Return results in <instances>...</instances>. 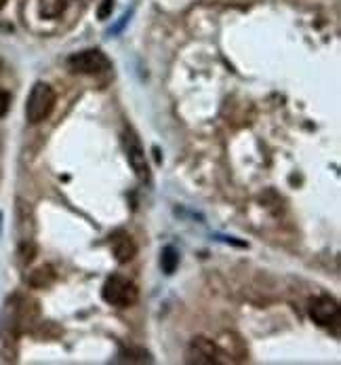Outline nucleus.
<instances>
[{
  "mask_svg": "<svg viewBox=\"0 0 341 365\" xmlns=\"http://www.w3.org/2000/svg\"><path fill=\"white\" fill-rule=\"evenodd\" d=\"M38 319V304L23 296H13L2 313V329L9 331V336H19L28 331Z\"/></svg>",
  "mask_w": 341,
  "mask_h": 365,
  "instance_id": "1",
  "label": "nucleus"
},
{
  "mask_svg": "<svg viewBox=\"0 0 341 365\" xmlns=\"http://www.w3.org/2000/svg\"><path fill=\"white\" fill-rule=\"evenodd\" d=\"M101 296L110 307L116 309H129L137 302L140 298V289L135 285V281H131L129 277L122 274H112L103 287H101Z\"/></svg>",
  "mask_w": 341,
  "mask_h": 365,
  "instance_id": "2",
  "label": "nucleus"
},
{
  "mask_svg": "<svg viewBox=\"0 0 341 365\" xmlns=\"http://www.w3.org/2000/svg\"><path fill=\"white\" fill-rule=\"evenodd\" d=\"M55 102H57V96L53 91V87L47 83H36L28 96V102H26V118L32 125L43 123L45 118L51 116Z\"/></svg>",
  "mask_w": 341,
  "mask_h": 365,
  "instance_id": "3",
  "label": "nucleus"
},
{
  "mask_svg": "<svg viewBox=\"0 0 341 365\" xmlns=\"http://www.w3.org/2000/svg\"><path fill=\"white\" fill-rule=\"evenodd\" d=\"M68 66L72 72L76 74H101L107 72L112 68V61L107 59L105 53H101L99 49H87V51L74 53L68 59Z\"/></svg>",
  "mask_w": 341,
  "mask_h": 365,
  "instance_id": "4",
  "label": "nucleus"
},
{
  "mask_svg": "<svg viewBox=\"0 0 341 365\" xmlns=\"http://www.w3.org/2000/svg\"><path fill=\"white\" fill-rule=\"evenodd\" d=\"M122 144H125V153H127L129 165L133 167L135 175L142 182H149V167H147L146 153H144V146H142V142H140V138L135 135L133 129H127L122 133Z\"/></svg>",
  "mask_w": 341,
  "mask_h": 365,
  "instance_id": "5",
  "label": "nucleus"
},
{
  "mask_svg": "<svg viewBox=\"0 0 341 365\" xmlns=\"http://www.w3.org/2000/svg\"><path fill=\"white\" fill-rule=\"evenodd\" d=\"M219 357H224V353L219 351V346H217L213 340L202 338V336H198V338H194V340L190 342L188 353H186V361H188V364L198 365L221 364L224 359H219Z\"/></svg>",
  "mask_w": 341,
  "mask_h": 365,
  "instance_id": "6",
  "label": "nucleus"
},
{
  "mask_svg": "<svg viewBox=\"0 0 341 365\" xmlns=\"http://www.w3.org/2000/svg\"><path fill=\"white\" fill-rule=\"evenodd\" d=\"M310 319L320 325V327H329L333 323L340 321V304L335 298L331 296H318L310 302Z\"/></svg>",
  "mask_w": 341,
  "mask_h": 365,
  "instance_id": "7",
  "label": "nucleus"
},
{
  "mask_svg": "<svg viewBox=\"0 0 341 365\" xmlns=\"http://www.w3.org/2000/svg\"><path fill=\"white\" fill-rule=\"evenodd\" d=\"M110 245H112L114 258H116V262H120V264L131 262L135 258V254H137V245L131 239V235H127V232H114Z\"/></svg>",
  "mask_w": 341,
  "mask_h": 365,
  "instance_id": "8",
  "label": "nucleus"
},
{
  "mask_svg": "<svg viewBox=\"0 0 341 365\" xmlns=\"http://www.w3.org/2000/svg\"><path fill=\"white\" fill-rule=\"evenodd\" d=\"M215 344L219 346V351H221L224 355H230V357H234V359H244V357H246L244 342L238 336H234V334H224Z\"/></svg>",
  "mask_w": 341,
  "mask_h": 365,
  "instance_id": "9",
  "label": "nucleus"
},
{
  "mask_svg": "<svg viewBox=\"0 0 341 365\" xmlns=\"http://www.w3.org/2000/svg\"><path fill=\"white\" fill-rule=\"evenodd\" d=\"M72 0H41V15L45 19H57L65 13Z\"/></svg>",
  "mask_w": 341,
  "mask_h": 365,
  "instance_id": "10",
  "label": "nucleus"
},
{
  "mask_svg": "<svg viewBox=\"0 0 341 365\" xmlns=\"http://www.w3.org/2000/svg\"><path fill=\"white\" fill-rule=\"evenodd\" d=\"M53 281H55V270L51 266H41V268L32 270L28 277V283L32 287H49Z\"/></svg>",
  "mask_w": 341,
  "mask_h": 365,
  "instance_id": "11",
  "label": "nucleus"
},
{
  "mask_svg": "<svg viewBox=\"0 0 341 365\" xmlns=\"http://www.w3.org/2000/svg\"><path fill=\"white\" fill-rule=\"evenodd\" d=\"M160 266H162L164 274H173L177 270V266H179V252L173 245H167L160 252Z\"/></svg>",
  "mask_w": 341,
  "mask_h": 365,
  "instance_id": "12",
  "label": "nucleus"
},
{
  "mask_svg": "<svg viewBox=\"0 0 341 365\" xmlns=\"http://www.w3.org/2000/svg\"><path fill=\"white\" fill-rule=\"evenodd\" d=\"M11 108V96L6 91H0V118L9 112Z\"/></svg>",
  "mask_w": 341,
  "mask_h": 365,
  "instance_id": "13",
  "label": "nucleus"
},
{
  "mask_svg": "<svg viewBox=\"0 0 341 365\" xmlns=\"http://www.w3.org/2000/svg\"><path fill=\"white\" fill-rule=\"evenodd\" d=\"M112 9H114V0H103V4L99 9V19H105L112 13Z\"/></svg>",
  "mask_w": 341,
  "mask_h": 365,
  "instance_id": "14",
  "label": "nucleus"
},
{
  "mask_svg": "<svg viewBox=\"0 0 341 365\" xmlns=\"http://www.w3.org/2000/svg\"><path fill=\"white\" fill-rule=\"evenodd\" d=\"M2 70H4V66H2V59H0V76H2Z\"/></svg>",
  "mask_w": 341,
  "mask_h": 365,
  "instance_id": "15",
  "label": "nucleus"
},
{
  "mask_svg": "<svg viewBox=\"0 0 341 365\" xmlns=\"http://www.w3.org/2000/svg\"><path fill=\"white\" fill-rule=\"evenodd\" d=\"M4 4H6V0H0V9H2Z\"/></svg>",
  "mask_w": 341,
  "mask_h": 365,
  "instance_id": "16",
  "label": "nucleus"
}]
</instances>
